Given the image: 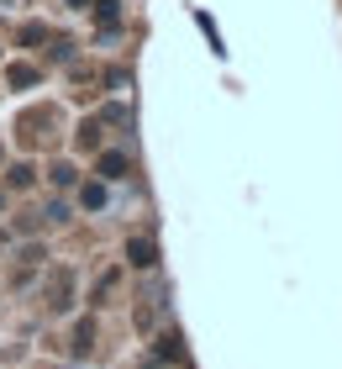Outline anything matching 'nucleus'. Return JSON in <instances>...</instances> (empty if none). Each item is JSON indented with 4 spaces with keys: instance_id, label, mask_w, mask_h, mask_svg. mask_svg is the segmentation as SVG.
<instances>
[{
    "instance_id": "1",
    "label": "nucleus",
    "mask_w": 342,
    "mask_h": 369,
    "mask_svg": "<svg viewBox=\"0 0 342 369\" xmlns=\"http://www.w3.org/2000/svg\"><path fill=\"white\" fill-rule=\"evenodd\" d=\"M100 169H106V179H116L121 169H127V158H121V153H106V158H100Z\"/></svg>"
},
{
    "instance_id": "2",
    "label": "nucleus",
    "mask_w": 342,
    "mask_h": 369,
    "mask_svg": "<svg viewBox=\"0 0 342 369\" xmlns=\"http://www.w3.org/2000/svg\"><path fill=\"white\" fill-rule=\"evenodd\" d=\"M132 264H153V243H132Z\"/></svg>"
}]
</instances>
